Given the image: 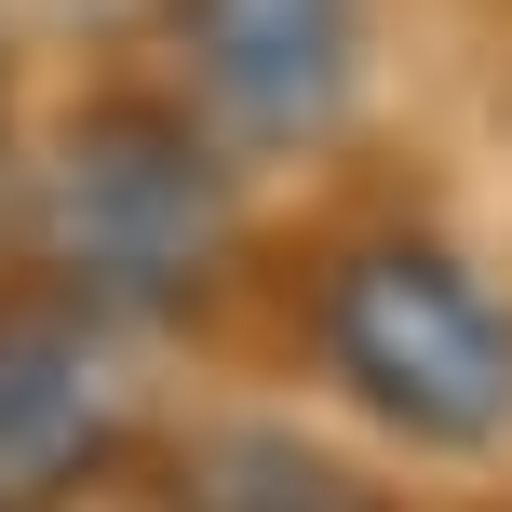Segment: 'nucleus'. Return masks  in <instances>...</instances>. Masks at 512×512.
<instances>
[{
  "mask_svg": "<svg viewBox=\"0 0 512 512\" xmlns=\"http://www.w3.org/2000/svg\"><path fill=\"white\" fill-rule=\"evenodd\" d=\"M108 445V391L81 364V337L54 324H0V512H41L95 472Z\"/></svg>",
  "mask_w": 512,
  "mask_h": 512,
  "instance_id": "nucleus-4",
  "label": "nucleus"
},
{
  "mask_svg": "<svg viewBox=\"0 0 512 512\" xmlns=\"http://www.w3.org/2000/svg\"><path fill=\"white\" fill-rule=\"evenodd\" d=\"M324 364L364 418L391 432H432V445H486L512 418V324L499 297L432 243H378L337 270L324 297Z\"/></svg>",
  "mask_w": 512,
  "mask_h": 512,
  "instance_id": "nucleus-1",
  "label": "nucleus"
},
{
  "mask_svg": "<svg viewBox=\"0 0 512 512\" xmlns=\"http://www.w3.org/2000/svg\"><path fill=\"white\" fill-rule=\"evenodd\" d=\"M176 512H378L337 459H310V445L283 432H216L203 459L176 472Z\"/></svg>",
  "mask_w": 512,
  "mask_h": 512,
  "instance_id": "nucleus-5",
  "label": "nucleus"
},
{
  "mask_svg": "<svg viewBox=\"0 0 512 512\" xmlns=\"http://www.w3.org/2000/svg\"><path fill=\"white\" fill-rule=\"evenodd\" d=\"M54 256L95 310H176L216 270V162L162 122H95L54 176Z\"/></svg>",
  "mask_w": 512,
  "mask_h": 512,
  "instance_id": "nucleus-2",
  "label": "nucleus"
},
{
  "mask_svg": "<svg viewBox=\"0 0 512 512\" xmlns=\"http://www.w3.org/2000/svg\"><path fill=\"white\" fill-rule=\"evenodd\" d=\"M364 14L351 0H189V68H203V108L256 149H297V135L337 122L351 95Z\"/></svg>",
  "mask_w": 512,
  "mask_h": 512,
  "instance_id": "nucleus-3",
  "label": "nucleus"
}]
</instances>
